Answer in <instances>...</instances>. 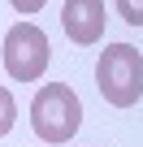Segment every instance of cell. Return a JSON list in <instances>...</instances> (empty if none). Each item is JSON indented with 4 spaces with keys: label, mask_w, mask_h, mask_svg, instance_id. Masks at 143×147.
<instances>
[{
    "label": "cell",
    "mask_w": 143,
    "mask_h": 147,
    "mask_svg": "<svg viewBox=\"0 0 143 147\" xmlns=\"http://www.w3.org/2000/svg\"><path fill=\"white\" fill-rule=\"evenodd\" d=\"M96 87L104 104L130 108L143 100V52L134 43H108L96 61Z\"/></svg>",
    "instance_id": "1"
},
{
    "label": "cell",
    "mask_w": 143,
    "mask_h": 147,
    "mask_svg": "<svg viewBox=\"0 0 143 147\" xmlns=\"http://www.w3.org/2000/svg\"><path fill=\"white\" fill-rule=\"evenodd\" d=\"M30 125L43 143H69L83 125V100L69 82H43L30 100Z\"/></svg>",
    "instance_id": "2"
},
{
    "label": "cell",
    "mask_w": 143,
    "mask_h": 147,
    "mask_svg": "<svg viewBox=\"0 0 143 147\" xmlns=\"http://www.w3.org/2000/svg\"><path fill=\"white\" fill-rule=\"evenodd\" d=\"M0 56H5V74L13 82H39L43 69L52 61V48H48V35L35 26V22H13L5 30V48H0Z\"/></svg>",
    "instance_id": "3"
},
{
    "label": "cell",
    "mask_w": 143,
    "mask_h": 147,
    "mask_svg": "<svg viewBox=\"0 0 143 147\" xmlns=\"http://www.w3.org/2000/svg\"><path fill=\"white\" fill-rule=\"evenodd\" d=\"M61 26L69 43L91 48L104 39V0H65L61 5Z\"/></svg>",
    "instance_id": "4"
},
{
    "label": "cell",
    "mask_w": 143,
    "mask_h": 147,
    "mask_svg": "<svg viewBox=\"0 0 143 147\" xmlns=\"http://www.w3.org/2000/svg\"><path fill=\"white\" fill-rule=\"evenodd\" d=\"M13 117H18V100H13L9 87H0V138L13 130Z\"/></svg>",
    "instance_id": "5"
},
{
    "label": "cell",
    "mask_w": 143,
    "mask_h": 147,
    "mask_svg": "<svg viewBox=\"0 0 143 147\" xmlns=\"http://www.w3.org/2000/svg\"><path fill=\"white\" fill-rule=\"evenodd\" d=\"M117 13L130 26H143V0H117Z\"/></svg>",
    "instance_id": "6"
},
{
    "label": "cell",
    "mask_w": 143,
    "mask_h": 147,
    "mask_svg": "<svg viewBox=\"0 0 143 147\" xmlns=\"http://www.w3.org/2000/svg\"><path fill=\"white\" fill-rule=\"evenodd\" d=\"M9 5H13L18 13H26V22H30V13H39V9L48 5V0H9Z\"/></svg>",
    "instance_id": "7"
}]
</instances>
